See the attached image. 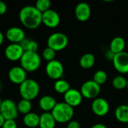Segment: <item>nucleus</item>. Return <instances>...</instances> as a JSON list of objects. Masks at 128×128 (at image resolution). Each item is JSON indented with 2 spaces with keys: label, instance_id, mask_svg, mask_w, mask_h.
I'll return each mask as SVG.
<instances>
[{
  "label": "nucleus",
  "instance_id": "nucleus-1",
  "mask_svg": "<svg viewBox=\"0 0 128 128\" xmlns=\"http://www.w3.org/2000/svg\"><path fill=\"white\" fill-rule=\"evenodd\" d=\"M20 22L27 28L35 29L42 23V13L33 5L24 6L19 13Z\"/></svg>",
  "mask_w": 128,
  "mask_h": 128
},
{
  "label": "nucleus",
  "instance_id": "nucleus-2",
  "mask_svg": "<svg viewBox=\"0 0 128 128\" xmlns=\"http://www.w3.org/2000/svg\"><path fill=\"white\" fill-rule=\"evenodd\" d=\"M51 114L56 122L63 124L71 121L74 115V110L66 103L59 102L56 104V106L52 110Z\"/></svg>",
  "mask_w": 128,
  "mask_h": 128
},
{
  "label": "nucleus",
  "instance_id": "nucleus-3",
  "mask_svg": "<svg viewBox=\"0 0 128 128\" xmlns=\"http://www.w3.org/2000/svg\"><path fill=\"white\" fill-rule=\"evenodd\" d=\"M22 99L32 100L38 97L40 92V86L37 81L32 79H26L19 88Z\"/></svg>",
  "mask_w": 128,
  "mask_h": 128
},
{
  "label": "nucleus",
  "instance_id": "nucleus-4",
  "mask_svg": "<svg viewBox=\"0 0 128 128\" xmlns=\"http://www.w3.org/2000/svg\"><path fill=\"white\" fill-rule=\"evenodd\" d=\"M20 62L26 72H34L40 68L41 58L37 52H24Z\"/></svg>",
  "mask_w": 128,
  "mask_h": 128
},
{
  "label": "nucleus",
  "instance_id": "nucleus-5",
  "mask_svg": "<svg viewBox=\"0 0 128 128\" xmlns=\"http://www.w3.org/2000/svg\"><path fill=\"white\" fill-rule=\"evenodd\" d=\"M68 44V38L62 32H55L50 34L47 39V47L54 51H61Z\"/></svg>",
  "mask_w": 128,
  "mask_h": 128
},
{
  "label": "nucleus",
  "instance_id": "nucleus-6",
  "mask_svg": "<svg viewBox=\"0 0 128 128\" xmlns=\"http://www.w3.org/2000/svg\"><path fill=\"white\" fill-rule=\"evenodd\" d=\"M0 113L5 120H15L19 115L17 104L10 99L2 100L0 106Z\"/></svg>",
  "mask_w": 128,
  "mask_h": 128
},
{
  "label": "nucleus",
  "instance_id": "nucleus-7",
  "mask_svg": "<svg viewBox=\"0 0 128 128\" xmlns=\"http://www.w3.org/2000/svg\"><path fill=\"white\" fill-rule=\"evenodd\" d=\"M80 93L82 98L94 100L100 93V86L93 80H88L82 85Z\"/></svg>",
  "mask_w": 128,
  "mask_h": 128
},
{
  "label": "nucleus",
  "instance_id": "nucleus-8",
  "mask_svg": "<svg viewBox=\"0 0 128 128\" xmlns=\"http://www.w3.org/2000/svg\"><path fill=\"white\" fill-rule=\"evenodd\" d=\"M46 73L50 79L56 81L62 77L64 74V66L61 62L54 59L47 62L46 65Z\"/></svg>",
  "mask_w": 128,
  "mask_h": 128
},
{
  "label": "nucleus",
  "instance_id": "nucleus-9",
  "mask_svg": "<svg viewBox=\"0 0 128 128\" xmlns=\"http://www.w3.org/2000/svg\"><path fill=\"white\" fill-rule=\"evenodd\" d=\"M112 64L114 68L121 74H125L128 73V52H122L118 54H116Z\"/></svg>",
  "mask_w": 128,
  "mask_h": 128
},
{
  "label": "nucleus",
  "instance_id": "nucleus-10",
  "mask_svg": "<svg viewBox=\"0 0 128 128\" xmlns=\"http://www.w3.org/2000/svg\"><path fill=\"white\" fill-rule=\"evenodd\" d=\"M24 53V50L20 44H10L4 50L5 57L11 62L20 61Z\"/></svg>",
  "mask_w": 128,
  "mask_h": 128
},
{
  "label": "nucleus",
  "instance_id": "nucleus-11",
  "mask_svg": "<svg viewBox=\"0 0 128 128\" xmlns=\"http://www.w3.org/2000/svg\"><path fill=\"white\" fill-rule=\"evenodd\" d=\"M61 22V18L58 12L50 9L42 14V23L49 28H56Z\"/></svg>",
  "mask_w": 128,
  "mask_h": 128
},
{
  "label": "nucleus",
  "instance_id": "nucleus-12",
  "mask_svg": "<svg viewBox=\"0 0 128 128\" xmlns=\"http://www.w3.org/2000/svg\"><path fill=\"white\" fill-rule=\"evenodd\" d=\"M92 110L97 116L103 117L109 112L110 104L104 98H97L92 104Z\"/></svg>",
  "mask_w": 128,
  "mask_h": 128
},
{
  "label": "nucleus",
  "instance_id": "nucleus-13",
  "mask_svg": "<svg viewBox=\"0 0 128 128\" xmlns=\"http://www.w3.org/2000/svg\"><path fill=\"white\" fill-rule=\"evenodd\" d=\"M8 76L11 82L17 85L22 84L27 79L26 71L20 66L11 68L8 71Z\"/></svg>",
  "mask_w": 128,
  "mask_h": 128
},
{
  "label": "nucleus",
  "instance_id": "nucleus-14",
  "mask_svg": "<svg viewBox=\"0 0 128 128\" xmlns=\"http://www.w3.org/2000/svg\"><path fill=\"white\" fill-rule=\"evenodd\" d=\"M64 102L71 107L74 108L78 106L82 100V96L80 93V91L75 88H70L64 94Z\"/></svg>",
  "mask_w": 128,
  "mask_h": 128
},
{
  "label": "nucleus",
  "instance_id": "nucleus-15",
  "mask_svg": "<svg viewBox=\"0 0 128 128\" xmlns=\"http://www.w3.org/2000/svg\"><path fill=\"white\" fill-rule=\"evenodd\" d=\"M76 18L80 22L87 21L92 15V9L90 5L86 2H80L75 8Z\"/></svg>",
  "mask_w": 128,
  "mask_h": 128
},
{
  "label": "nucleus",
  "instance_id": "nucleus-16",
  "mask_svg": "<svg viewBox=\"0 0 128 128\" xmlns=\"http://www.w3.org/2000/svg\"><path fill=\"white\" fill-rule=\"evenodd\" d=\"M5 37L10 44H20L26 38L25 32L21 28L16 26L9 28L6 32Z\"/></svg>",
  "mask_w": 128,
  "mask_h": 128
},
{
  "label": "nucleus",
  "instance_id": "nucleus-17",
  "mask_svg": "<svg viewBox=\"0 0 128 128\" xmlns=\"http://www.w3.org/2000/svg\"><path fill=\"white\" fill-rule=\"evenodd\" d=\"M57 102L56 99L50 95L43 96L39 100V107L45 112H51L56 106Z\"/></svg>",
  "mask_w": 128,
  "mask_h": 128
},
{
  "label": "nucleus",
  "instance_id": "nucleus-18",
  "mask_svg": "<svg viewBox=\"0 0 128 128\" xmlns=\"http://www.w3.org/2000/svg\"><path fill=\"white\" fill-rule=\"evenodd\" d=\"M126 46V42L122 37L116 36L110 42V50L114 53L118 54L124 51Z\"/></svg>",
  "mask_w": 128,
  "mask_h": 128
},
{
  "label": "nucleus",
  "instance_id": "nucleus-19",
  "mask_svg": "<svg viewBox=\"0 0 128 128\" xmlns=\"http://www.w3.org/2000/svg\"><path fill=\"white\" fill-rule=\"evenodd\" d=\"M56 123V122L51 112H44L40 116V128H55Z\"/></svg>",
  "mask_w": 128,
  "mask_h": 128
},
{
  "label": "nucleus",
  "instance_id": "nucleus-20",
  "mask_svg": "<svg viewBox=\"0 0 128 128\" xmlns=\"http://www.w3.org/2000/svg\"><path fill=\"white\" fill-rule=\"evenodd\" d=\"M40 116L34 112H29L24 116L23 123L26 127L29 128H35L39 127Z\"/></svg>",
  "mask_w": 128,
  "mask_h": 128
},
{
  "label": "nucleus",
  "instance_id": "nucleus-21",
  "mask_svg": "<svg viewBox=\"0 0 128 128\" xmlns=\"http://www.w3.org/2000/svg\"><path fill=\"white\" fill-rule=\"evenodd\" d=\"M115 116L116 119L124 124L128 123V106L123 104L118 106L115 111Z\"/></svg>",
  "mask_w": 128,
  "mask_h": 128
},
{
  "label": "nucleus",
  "instance_id": "nucleus-22",
  "mask_svg": "<svg viewBox=\"0 0 128 128\" xmlns=\"http://www.w3.org/2000/svg\"><path fill=\"white\" fill-rule=\"evenodd\" d=\"M95 63V57L92 53H86L82 55L80 59V67L83 69L92 68Z\"/></svg>",
  "mask_w": 128,
  "mask_h": 128
},
{
  "label": "nucleus",
  "instance_id": "nucleus-23",
  "mask_svg": "<svg viewBox=\"0 0 128 128\" xmlns=\"http://www.w3.org/2000/svg\"><path fill=\"white\" fill-rule=\"evenodd\" d=\"M24 52H37L38 50V43L32 39L25 38L20 43Z\"/></svg>",
  "mask_w": 128,
  "mask_h": 128
},
{
  "label": "nucleus",
  "instance_id": "nucleus-24",
  "mask_svg": "<svg viewBox=\"0 0 128 128\" xmlns=\"http://www.w3.org/2000/svg\"><path fill=\"white\" fill-rule=\"evenodd\" d=\"M70 88V83L65 80L60 79L55 82L54 89L58 94H65Z\"/></svg>",
  "mask_w": 128,
  "mask_h": 128
},
{
  "label": "nucleus",
  "instance_id": "nucleus-25",
  "mask_svg": "<svg viewBox=\"0 0 128 128\" xmlns=\"http://www.w3.org/2000/svg\"><path fill=\"white\" fill-rule=\"evenodd\" d=\"M32 107V103L30 100H28L22 99L17 104V110H18L19 113L24 114V116L31 112Z\"/></svg>",
  "mask_w": 128,
  "mask_h": 128
},
{
  "label": "nucleus",
  "instance_id": "nucleus-26",
  "mask_svg": "<svg viewBox=\"0 0 128 128\" xmlns=\"http://www.w3.org/2000/svg\"><path fill=\"white\" fill-rule=\"evenodd\" d=\"M112 83L113 87L116 89L122 90V89L127 88L128 79H126L122 75H118V76H116L113 78Z\"/></svg>",
  "mask_w": 128,
  "mask_h": 128
},
{
  "label": "nucleus",
  "instance_id": "nucleus-27",
  "mask_svg": "<svg viewBox=\"0 0 128 128\" xmlns=\"http://www.w3.org/2000/svg\"><path fill=\"white\" fill-rule=\"evenodd\" d=\"M107 79H108V76H107L106 72L103 70H97L94 74L92 80L94 81L99 86H101L106 83V82L107 81Z\"/></svg>",
  "mask_w": 128,
  "mask_h": 128
},
{
  "label": "nucleus",
  "instance_id": "nucleus-28",
  "mask_svg": "<svg viewBox=\"0 0 128 128\" xmlns=\"http://www.w3.org/2000/svg\"><path fill=\"white\" fill-rule=\"evenodd\" d=\"M51 2L50 0H38L36 2L34 7L42 14L50 9Z\"/></svg>",
  "mask_w": 128,
  "mask_h": 128
},
{
  "label": "nucleus",
  "instance_id": "nucleus-29",
  "mask_svg": "<svg viewBox=\"0 0 128 128\" xmlns=\"http://www.w3.org/2000/svg\"><path fill=\"white\" fill-rule=\"evenodd\" d=\"M56 52L54 51L53 50H52L49 47H46L42 52V57L44 60H46L47 62H51L55 59Z\"/></svg>",
  "mask_w": 128,
  "mask_h": 128
},
{
  "label": "nucleus",
  "instance_id": "nucleus-30",
  "mask_svg": "<svg viewBox=\"0 0 128 128\" xmlns=\"http://www.w3.org/2000/svg\"><path fill=\"white\" fill-rule=\"evenodd\" d=\"M2 128H17L15 120H5Z\"/></svg>",
  "mask_w": 128,
  "mask_h": 128
},
{
  "label": "nucleus",
  "instance_id": "nucleus-31",
  "mask_svg": "<svg viewBox=\"0 0 128 128\" xmlns=\"http://www.w3.org/2000/svg\"><path fill=\"white\" fill-rule=\"evenodd\" d=\"M67 128H80V124L76 121H70L68 122Z\"/></svg>",
  "mask_w": 128,
  "mask_h": 128
},
{
  "label": "nucleus",
  "instance_id": "nucleus-32",
  "mask_svg": "<svg viewBox=\"0 0 128 128\" xmlns=\"http://www.w3.org/2000/svg\"><path fill=\"white\" fill-rule=\"evenodd\" d=\"M7 11V4L4 2L0 1V15H3Z\"/></svg>",
  "mask_w": 128,
  "mask_h": 128
},
{
  "label": "nucleus",
  "instance_id": "nucleus-33",
  "mask_svg": "<svg viewBox=\"0 0 128 128\" xmlns=\"http://www.w3.org/2000/svg\"><path fill=\"white\" fill-rule=\"evenodd\" d=\"M115 55H116V54H114V53H113V52L110 50H108V51L106 52L105 56H106V58L108 60H111V61L112 62V60H113V58H114Z\"/></svg>",
  "mask_w": 128,
  "mask_h": 128
},
{
  "label": "nucleus",
  "instance_id": "nucleus-34",
  "mask_svg": "<svg viewBox=\"0 0 128 128\" xmlns=\"http://www.w3.org/2000/svg\"><path fill=\"white\" fill-rule=\"evenodd\" d=\"M91 128H107L106 125L103 124H96L94 125H93Z\"/></svg>",
  "mask_w": 128,
  "mask_h": 128
},
{
  "label": "nucleus",
  "instance_id": "nucleus-35",
  "mask_svg": "<svg viewBox=\"0 0 128 128\" xmlns=\"http://www.w3.org/2000/svg\"><path fill=\"white\" fill-rule=\"evenodd\" d=\"M4 121H5V119L3 118V116H2L1 115V113H0V128H1L2 127V125H3Z\"/></svg>",
  "mask_w": 128,
  "mask_h": 128
},
{
  "label": "nucleus",
  "instance_id": "nucleus-36",
  "mask_svg": "<svg viewBox=\"0 0 128 128\" xmlns=\"http://www.w3.org/2000/svg\"><path fill=\"white\" fill-rule=\"evenodd\" d=\"M3 41H4V34H3L2 32L0 31V46L2 44Z\"/></svg>",
  "mask_w": 128,
  "mask_h": 128
},
{
  "label": "nucleus",
  "instance_id": "nucleus-37",
  "mask_svg": "<svg viewBox=\"0 0 128 128\" xmlns=\"http://www.w3.org/2000/svg\"><path fill=\"white\" fill-rule=\"evenodd\" d=\"M2 99H1V98H0V106H1V104H2Z\"/></svg>",
  "mask_w": 128,
  "mask_h": 128
},
{
  "label": "nucleus",
  "instance_id": "nucleus-38",
  "mask_svg": "<svg viewBox=\"0 0 128 128\" xmlns=\"http://www.w3.org/2000/svg\"><path fill=\"white\" fill-rule=\"evenodd\" d=\"M1 88H2V84H1V82H0V90H1Z\"/></svg>",
  "mask_w": 128,
  "mask_h": 128
},
{
  "label": "nucleus",
  "instance_id": "nucleus-39",
  "mask_svg": "<svg viewBox=\"0 0 128 128\" xmlns=\"http://www.w3.org/2000/svg\"><path fill=\"white\" fill-rule=\"evenodd\" d=\"M127 88L128 89V84H127Z\"/></svg>",
  "mask_w": 128,
  "mask_h": 128
},
{
  "label": "nucleus",
  "instance_id": "nucleus-40",
  "mask_svg": "<svg viewBox=\"0 0 128 128\" xmlns=\"http://www.w3.org/2000/svg\"><path fill=\"white\" fill-rule=\"evenodd\" d=\"M127 127H128V124H127Z\"/></svg>",
  "mask_w": 128,
  "mask_h": 128
}]
</instances>
